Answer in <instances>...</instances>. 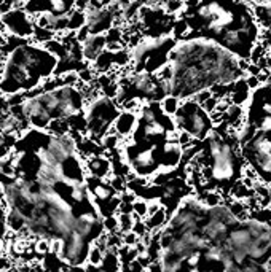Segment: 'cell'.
Here are the masks:
<instances>
[{"instance_id": "obj_8", "label": "cell", "mask_w": 271, "mask_h": 272, "mask_svg": "<svg viewBox=\"0 0 271 272\" xmlns=\"http://www.w3.org/2000/svg\"><path fill=\"white\" fill-rule=\"evenodd\" d=\"M176 37L173 34L163 35V37H142L136 45L130 48V70L134 72H158L166 66L169 59V53L173 49Z\"/></svg>"}, {"instance_id": "obj_22", "label": "cell", "mask_w": 271, "mask_h": 272, "mask_svg": "<svg viewBox=\"0 0 271 272\" xmlns=\"http://www.w3.org/2000/svg\"><path fill=\"white\" fill-rule=\"evenodd\" d=\"M117 217H118V231L121 234L133 231V226H134V221H136L134 213L120 212V213H117Z\"/></svg>"}, {"instance_id": "obj_6", "label": "cell", "mask_w": 271, "mask_h": 272, "mask_svg": "<svg viewBox=\"0 0 271 272\" xmlns=\"http://www.w3.org/2000/svg\"><path fill=\"white\" fill-rule=\"evenodd\" d=\"M166 96V84L158 74L130 70L118 78L115 100L121 109H139L145 102H161Z\"/></svg>"}, {"instance_id": "obj_19", "label": "cell", "mask_w": 271, "mask_h": 272, "mask_svg": "<svg viewBox=\"0 0 271 272\" xmlns=\"http://www.w3.org/2000/svg\"><path fill=\"white\" fill-rule=\"evenodd\" d=\"M254 11L263 31V39H271V3L270 2H254Z\"/></svg>"}, {"instance_id": "obj_2", "label": "cell", "mask_w": 271, "mask_h": 272, "mask_svg": "<svg viewBox=\"0 0 271 272\" xmlns=\"http://www.w3.org/2000/svg\"><path fill=\"white\" fill-rule=\"evenodd\" d=\"M181 14L190 27L187 35L211 39L244 61L263 40L251 0H185Z\"/></svg>"}, {"instance_id": "obj_21", "label": "cell", "mask_w": 271, "mask_h": 272, "mask_svg": "<svg viewBox=\"0 0 271 272\" xmlns=\"http://www.w3.org/2000/svg\"><path fill=\"white\" fill-rule=\"evenodd\" d=\"M169 218V210L166 205H163L156 212L150 213L145 218V225L148 228V231H160V229L166 225V221Z\"/></svg>"}, {"instance_id": "obj_7", "label": "cell", "mask_w": 271, "mask_h": 272, "mask_svg": "<svg viewBox=\"0 0 271 272\" xmlns=\"http://www.w3.org/2000/svg\"><path fill=\"white\" fill-rule=\"evenodd\" d=\"M234 134L247 169L252 170L257 182L271 186V131L241 124Z\"/></svg>"}, {"instance_id": "obj_15", "label": "cell", "mask_w": 271, "mask_h": 272, "mask_svg": "<svg viewBox=\"0 0 271 272\" xmlns=\"http://www.w3.org/2000/svg\"><path fill=\"white\" fill-rule=\"evenodd\" d=\"M24 8L32 16L51 13L54 16H69L77 8V0H26Z\"/></svg>"}, {"instance_id": "obj_28", "label": "cell", "mask_w": 271, "mask_h": 272, "mask_svg": "<svg viewBox=\"0 0 271 272\" xmlns=\"http://www.w3.org/2000/svg\"><path fill=\"white\" fill-rule=\"evenodd\" d=\"M118 0H88L90 6H94V8H107V6L115 5Z\"/></svg>"}, {"instance_id": "obj_18", "label": "cell", "mask_w": 271, "mask_h": 272, "mask_svg": "<svg viewBox=\"0 0 271 272\" xmlns=\"http://www.w3.org/2000/svg\"><path fill=\"white\" fill-rule=\"evenodd\" d=\"M105 48H107V34H90L82 41L83 59L88 64H92Z\"/></svg>"}, {"instance_id": "obj_27", "label": "cell", "mask_w": 271, "mask_h": 272, "mask_svg": "<svg viewBox=\"0 0 271 272\" xmlns=\"http://www.w3.org/2000/svg\"><path fill=\"white\" fill-rule=\"evenodd\" d=\"M104 228H105L107 233H117L118 231V217L117 215L104 217Z\"/></svg>"}, {"instance_id": "obj_1", "label": "cell", "mask_w": 271, "mask_h": 272, "mask_svg": "<svg viewBox=\"0 0 271 272\" xmlns=\"http://www.w3.org/2000/svg\"><path fill=\"white\" fill-rule=\"evenodd\" d=\"M249 61L238 57L220 43L201 35L177 39L168 64L158 75L168 94L181 100L198 96L214 86L231 84L247 75Z\"/></svg>"}, {"instance_id": "obj_26", "label": "cell", "mask_w": 271, "mask_h": 272, "mask_svg": "<svg viewBox=\"0 0 271 272\" xmlns=\"http://www.w3.org/2000/svg\"><path fill=\"white\" fill-rule=\"evenodd\" d=\"M163 6H165V10L168 13L174 14V16H179L185 8V0H166V2L163 3Z\"/></svg>"}, {"instance_id": "obj_24", "label": "cell", "mask_w": 271, "mask_h": 272, "mask_svg": "<svg viewBox=\"0 0 271 272\" xmlns=\"http://www.w3.org/2000/svg\"><path fill=\"white\" fill-rule=\"evenodd\" d=\"M104 252H105V250H104L102 247H99L97 243H92L87 263L96 264V266H101V263H102V260H104Z\"/></svg>"}, {"instance_id": "obj_12", "label": "cell", "mask_w": 271, "mask_h": 272, "mask_svg": "<svg viewBox=\"0 0 271 272\" xmlns=\"http://www.w3.org/2000/svg\"><path fill=\"white\" fill-rule=\"evenodd\" d=\"M140 24H144V37H163L173 34L174 21L177 16L165 10L163 5H148L145 3L139 8Z\"/></svg>"}, {"instance_id": "obj_11", "label": "cell", "mask_w": 271, "mask_h": 272, "mask_svg": "<svg viewBox=\"0 0 271 272\" xmlns=\"http://www.w3.org/2000/svg\"><path fill=\"white\" fill-rule=\"evenodd\" d=\"M242 124L251 129L271 131V75L252 89L244 105Z\"/></svg>"}, {"instance_id": "obj_17", "label": "cell", "mask_w": 271, "mask_h": 272, "mask_svg": "<svg viewBox=\"0 0 271 272\" xmlns=\"http://www.w3.org/2000/svg\"><path fill=\"white\" fill-rule=\"evenodd\" d=\"M85 164H87L88 175H91V177L105 178V180H109V178L113 175L112 159L105 153L87 156L85 157Z\"/></svg>"}, {"instance_id": "obj_25", "label": "cell", "mask_w": 271, "mask_h": 272, "mask_svg": "<svg viewBox=\"0 0 271 272\" xmlns=\"http://www.w3.org/2000/svg\"><path fill=\"white\" fill-rule=\"evenodd\" d=\"M161 105H163V109H165V112H166V113L174 115V113H176V110L179 109V105H181V99H179V97H176V96L168 94L165 99L161 100Z\"/></svg>"}, {"instance_id": "obj_13", "label": "cell", "mask_w": 271, "mask_h": 272, "mask_svg": "<svg viewBox=\"0 0 271 272\" xmlns=\"http://www.w3.org/2000/svg\"><path fill=\"white\" fill-rule=\"evenodd\" d=\"M85 16H87V26L90 34H105L112 27H115L118 18H123V6L118 2L107 8H94V6H87L85 8Z\"/></svg>"}, {"instance_id": "obj_9", "label": "cell", "mask_w": 271, "mask_h": 272, "mask_svg": "<svg viewBox=\"0 0 271 272\" xmlns=\"http://www.w3.org/2000/svg\"><path fill=\"white\" fill-rule=\"evenodd\" d=\"M121 110L115 97H110L101 91L88 97L85 105V121H87V135L90 139L101 143V140L113 129V123Z\"/></svg>"}, {"instance_id": "obj_16", "label": "cell", "mask_w": 271, "mask_h": 272, "mask_svg": "<svg viewBox=\"0 0 271 272\" xmlns=\"http://www.w3.org/2000/svg\"><path fill=\"white\" fill-rule=\"evenodd\" d=\"M136 126H137V109H121L112 131L120 135L121 140H128L134 134Z\"/></svg>"}, {"instance_id": "obj_23", "label": "cell", "mask_w": 271, "mask_h": 272, "mask_svg": "<svg viewBox=\"0 0 271 272\" xmlns=\"http://www.w3.org/2000/svg\"><path fill=\"white\" fill-rule=\"evenodd\" d=\"M148 205H150V200L145 197H136L133 202V213L139 218H147L148 215Z\"/></svg>"}, {"instance_id": "obj_4", "label": "cell", "mask_w": 271, "mask_h": 272, "mask_svg": "<svg viewBox=\"0 0 271 272\" xmlns=\"http://www.w3.org/2000/svg\"><path fill=\"white\" fill-rule=\"evenodd\" d=\"M59 57L37 41H23L3 56L0 66V96L29 92L53 77Z\"/></svg>"}, {"instance_id": "obj_30", "label": "cell", "mask_w": 271, "mask_h": 272, "mask_svg": "<svg viewBox=\"0 0 271 272\" xmlns=\"http://www.w3.org/2000/svg\"><path fill=\"white\" fill-rule=\"evenodd\" d=\"M3 2H5V0H0V5H2V3H3Z\"/></svg>"}, {"instance_id": "obj_14", "label": "cell", "mask_w": 271, "mask_h": 272, "mask_svg": "<svg viewBox=\"0 0 271 272\" xmlns=\"http://www.w3.org/2000/svg\"><path fill=\"white\" fill-rule=\"evenodd\" d=\"M2 21L5 31H8L11 35H18L23 39H31L34 35L35 21L31 13H27L26 8H13L8 13L2 14Z\"/></svg>"}, {"instance_id": "obj_20", "label": "cell", "mask_w": 271, "mask_h": 272, "mask_svg": "<svg viewBox=\"0 0 271 272\" xmlns=\"http://www.w3.org/2000/svg\"><path fill=\"white\" fill-rule=\"evenodd\" d=\"M251 92H252V88L249 86L246 77H244V78H241V80L234 81L231 84V92H230V97H228V100H230L231 104L244 107L247 104L249 97H251Z\"/></svg>"}, {"instance_id": "obj_3", "label": "cell", "mask_w": 271, "mask_h": 272, "mask_svg": "<svg viewBox=\"0 0 271 272\" xmlns=\"http://www.w3.org/2000/svg\"><path fill=\"white\" fill-rule=\"evenodd\" d=\"M193 164L203 175L204 190H216L225 199L246 174V161L242 157L239 142L234 129L220 123L216 129L199 142L193 156Z\"/></svg>"}, {"instance_id": "obj_5", "label": "cell", "mask_w": 271, "mask_h": 272, "mask_svg": "<svg viewBox=\"0 0 271 272\" xmlns=\"http://www.w3.org/2000/svg\"><path fill=\"white\" fill-rule=\"evenodd\" d=\"M179 137L173 115L163 109L161 102H145L137 109V126L128 142L136 145H165Z\"/></svg>"}, {"instance_id": "obj_29", "label": "cell", "mask_w": 271, "mask_h": 272, "mask_svg": "<svg viewBox=\"0 0 271 272\" xmlns=\"http://www.w3.org/2000/svg\"><path fill=\"white\" fill-rule=\"evenodd\" d=\"M251 2L254 3V2H270L271 3V0H251Z\"/></svg>"}, {"instance_id": "obj_10", "label": "cell", "mask_w": 271, "mask_h": 272, "mask_svg": "<svg viewBox=\"0 0 271 272\" xmlns=\"http://www.w3.org/2000/svg\"><path fill=\"white\" fill-rule=\"evenodd\" d=\"M177 131L187 132L196 142L204 140L216 129L212 115L195 97L181 100L179 109L173 115Z\"/></svg>"}]
</instances>
